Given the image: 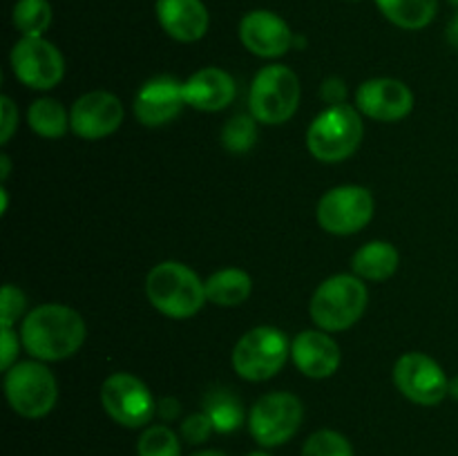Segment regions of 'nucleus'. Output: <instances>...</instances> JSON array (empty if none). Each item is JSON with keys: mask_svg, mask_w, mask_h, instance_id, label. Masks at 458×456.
<instances>
[{"mask_svg": "<svg viewBox=\"0 0 458 456\" xmlns=\"http://www.w3.org/2000/svg\"><path fill=\"white\" fill-rule=\"evenodd\" d=\"M21 340L36 360H65L85 342V322L65 304H40L22 320Z\"/></svg>", "mask_w": 458, "mask_h": 456, "instance_id": "nucleus-1", "label": "nucleus"}, {"mask_svg": "<svg viewBox=\"0 0 458 456\" xmlns=\"http://www.w3.org/2000/svg\"><path fill=\"white\" fill-rule=\"evenodd\" d=\"M146 295L152 307L174 320L192 317L206 300V282L182 262H161L148 273Z\"/></svg>", "mask_w": 458, "mask_h": 456, "instance_id": "nucleus-2", "label": "nucleus"}, {"mask_svg": "<svg viewBox=\"0 0 458 456\" xmlns=\"http://www.w3.org/2000/svg\"><path fill=\"white\" fill-rule=\"evenodd\" d=\"M362 128L360 112L347 106H329L313 119L307 132V146L318 161L338 164L349 159L360 148Z\"/></svg>", "mask_w": 458, "mask_h": 456, "instance_id": "nucleus-3", "label": "nucleus"}, {"mask_svg": "<svg viewBox=\"0 0 458 456\" xmlns=\"http://www.w3.org/2000/svg\"><path fill=\"white\" fill-rule=\"evenodd\" d=\"M365 282L358 275H340L329 277L316 289L311 298V317L322 331H344L356 325L367 308Z\"/></svg>", "mask_w": 458, "mask_h": 456, "instance_id": "nucleus-4", "label": "nucleus"}, {"mask_svg": "<svg viewBox=\"0 0 458 456\" xmlns=\"http://www.w3.org/2000/svg\"><path fill=\"white\" fill-rule=\"evenodd\" d=\"M300 79L291 67L268 65L250 85V116L259 123L280 125L295 114L300 103Z\"/></svg>", "mask_w": 458, "mask_h": 456, "instance_id": "nucleus-5", "label": "nucleus"}, {"mask_svg": "<svg viewBox=\"0 0 458 456\" xmlns=\"http://www.w3.org/2000/svg\"><path fill=\"white\" fill-rule=\"evenodd\" d=\"M289 356L291 344L284 331L276 326H255L246 331L233 349V367L244 380L262 383L273 378L286 365Z\"/></svg>", "mask_w": 458, "mask_h": 456, "instance_id": "nucleus-6", "label": "nucleus"}, {"mask_svg": "<svg viewBox=\"0 0 458 456\" xmlns=\"http://www.w3.org/2000/svg\"><path fill=\"white\" fill-rule=\"evenodd\" d=\"M4 396L22 418H43L56 405L58 384L40 360L16 362L4 376Z\"/></svg>", "mask_w": 458, "mask_h": 456, "instance_id": "nucleus-7", "label": "nucleus"}, {"mask_svg": "<svg viewBox=\"0 0 458 456\" xmlns=\"http://www.w3.org/2000/svg\"><path fill=\"white\" fill-rule=\"evenodd\" d=\"M302 418L304 407L295 393L271 392L250 410V436L262 447H280L298 434Z\"/></svg>", "mask_w": 458, "mask_h": 456, "instance_id": "nucleus-8", "label": "nucleus"}, {"mask_svg": "<svg viewBox=\"0 0 458 456\" xmlns=\"http://www.w3.org/2000/svg\"><path fill=\"white\" fill-rule=\"evenodd\" d=\"M101 405L114 423L123 427H143L155 416L157 405L150 389L141 378L132 374H112L101 387Z\"/></svg>", "mask_w": 458, "mask_h": 456, "instance_id": "nucleus-9", "label": "nucleus"}, {"mask_svg": "<svg viewBox=\"0 0 458 456\" xmlns=\"http://www.w3.org/2000/svg\"><path fill=\"white\" fill-rule=\"evenodd\" d=\"M318 224L331 235H353L374 217V197L362 186L331 188L318 201Z\"/></svg>", "mask_w": 458, "mask_h": 456, "instance_id": "nucleus-10", "label": "nucleus"}, {"mask_svg": "<svg viewBox=\"0 0 458 456\" xmlns=\"http://www.w3.org/2000/svg\"><path fill=\"white\" fill-rule=\"evenodd\" d=\"M12 70L22 85L31 89H52L65 74V61L58 47L43 36H22L12 49Z\"/></svg>", "mask_w": 458, "mask_h": 456, "instance_id": "nucleus-11", "label": "nucleus"}, {"mask_svg": "<svg viewBox=\"0 0 458 456\" xmlns=\"http://www.w3.org/2000/svg\"><path fill=\"white\" fill-rule=\"evenodd\" d=\"M394 383L405 398L416 405L432 407L445 401L450 380L434 358L420 351L403 353L394 367Z\"/></svg>", "mask_w": 458, "mask_h": 456, "instance_id": "nucleus-12", "label": "nucleus"}, {"mask_svg": "<svg viewBox=\"0 0 458 456\" xmlns=\"http://www.w3.org/2000/svg\"><path fill=\"white\" fill-rule=\"evenodd\" d=\"M121 123H123V103L106 89L83 94L72 106L70 128L88 141H97L116 132Z\"/></svg>", "mask_w": 458, "mask_h": 456, "instance_id": "nucleus-13", "label": "nucleus"}, {"mask_svg": "<svg viewBox=\"0 0 458 456\" xmlns=\"http://www.w3.org/2000/svg\"><path fill=\"white\" fill-rule=\"evenodd\" d=\"M295 34L284 18L268 9L249 12L240 22V40L250 54L259 58L284 56L293 47Z\"/></svg>", "mask_w": 458, "mask_h": 456, "instance_id": "nucleus-14", "label": "nucleus"}, {"mask_svg": "<svg viewBox=\"0 0 458 456\" xmlns=\"http://www.w3.org/2000/svg\"><path fill=\"white\" fill-rule=\"evenodd\" d=\"M358 112L376 121H401L414 107V94L398 79H369L356 92Z\"/></svg>", "mask_w": 458, "mask_h": 456, "instance_id": "nucleus-15", "label": "nucleus"}, {"mask_svg": "<svg viewBox=\"0 0 458 456\" xmlns=\"http://www.w3.org/2000/svg\"><path fill=\"white\" fill-rule=\"evenodd\" d=\"M183 106V83L174 80L173 76H157L139 89L134 98V114L148 128H159L179 116Z\"/></svg>", "mask_w": 458, "mask_h": 456, "instance_id": "nucleus-16", "label": "nucleus"}, {"mask_svg": "<svg viewBox=\"0 0 458 456\" xmlns=\"http://www.w3.org/2000/svg\"><path fill=\"white\" fill-rule=\"evenodd\" d=\"M291 358L295 367L309 378H329L338 371L343 353L338 342L327 331H302L291 342Z\"/></svg>", "mask_w": 458, "mask_h": 456, "instance_id": "nucleus-17", "label": "nucleus"}, {"mask_svg": "<svg viewBox=\"0 0 458 456\" xmlns=\"http://www.w3.org/2000/svg\"><path fill=\"white\" fill-rule=\"evenodd\" d=\"M157 21L170 38L195 43L208 31V9L201 0H157Z\"/></svg>", "mask_w": 458, "mask_h": 456, "instance_id": "nucleus-18", "label": "nucleus"}, {"mask_svg": "<svg viewBox=\"0 0 458 456\" xmlns=\"http://www.w3.org/2000/svg\"><path fill=\"white\" fill-rule=\"evenodd\" d=\"M186 106L201 112H219L235 98V80L222 67H204L183 83Z\"/></svg>", "mask_w": 458, "mask_h": 456, "instance_id": "nucleus-19", "label": "nucleus"}, {"mask_svg": "<svg viewBox=\"0 0 458 456\" xmlns=\"http://www.w3.org/2000/svg\"><path fill=\"white\" fill-rule=\"evenodd\" d=\"M398 250L389 241H369L353 253L352 266L358 277L371 282L389 280L398 271Z\"/></svg>", "mask_w": 458, "mask_h": 456, "instance_id": "nucleus-20", "label": "nucleus"}, {"mask_svg": "<svg viewBox=\"0 0 458 456\" xmlns=\"http://www.w3.org/2000/svg\"><path fill=\"white\" fill-rule=\"evenodd\" d=\"M253 291V280L242 268H224L206 280V300L219 307H237Z\"/></svg>", "mask_w": 458, "mask_h": 456, "instance_id": "nucleus-21", "label": "nucleus"}, {"mask_svg": "<svg viewBox=\"0 0 458 456\" xmlns=\"http://www.w3.org/2000/svg\"><path fill=\"white\" fill-rule=\"evenodd\" d=\"M389 22L401 30H423L434 21L438 0H376Z\"/></svg>", "mask_w": 458, "mask_h": 456, "instance_id": "nucleus-22", "label": "nucleus"}, {"mask_svg": "<svg viewBox=\"0 0 458 456\" xmlns=\"http://www.w3.org/2000/svg\"><path fill=\"white\" fill-rule=\"evenodd\" d=\"M30 128L45 139H61L70 128V114L56 98H38L27 112Z\"/></svg>", "mask_w": 458, "mask_h": 456, "instance_id": "nucleus-23", "label": "nucleus"}, {"mask_svg": "<svg viewBox=\"0 0 458 456\" xmlns=\"http://www.w3.org/2000/svg\"><path fill=\"white\" fill-rule=\"evenodd\" d=\"M204 411L213 420L215 432L219 434L235 432L244 423V407H242L240 398L233 396L231 392H224V389H213L206 396Z\"/></svg>", "mask_w": 458, "mask_h": 456, "instance_id": "nucleus-24", "label": "nucleus"}, {"mask_svg": "<svg viewBox=\"0 0 458 456\" xmlns=\"http://www.w3.org/2000/svg\"><path fill=\"white\" fill-rule=\"evenodd\" d=\"M52 4L47 0H18L13 4L12 22L22 36H43L52 25Z\"/></svg>", "mask_w": 458, "mask_h": 456, "instance_id": "nucleus-25", "label": "nucleus"}, {"mask_svg": "<svg viewBox=\"0 0 458 456\" xmlns=\"http://www.w3.org/2000/svg\"><path fill=\"white\" fill-rule=\"evenodd\" d=\"M139 456H182L179 436L168 425H150L137 441Z\"/></svg>", "mask_w": 458, "mask_h": 456, "instance_id": "nucleus-26", "label": "nucleus"}, {"mask_svg": "<svg viewBox=\"0 0 458 456\" xmlns=\"http://www.w3.org/2000/svg\"><path fill=\"white\" fill-rule=\"evenodd\" d=\"M302 456H356L347 436L335 429H318L307 438Z\"/></svg>", "mask_w": 458, "mask_h": 456, "instance_id": "nucleus-27", "label": "nucleus"}, {"mask_svg": "<svg viewBox=\"0 0 458 456\" xmlns=\"http://www.w3.org/2000/svg\"><path fill=\"white\" fill-rule=\"evenodd\" d=\"M258 141V125L253 116H233L222 130V143L228 152H246Z\"/></svg>", "mask_w": 458, "mask_h": 456, "instance_id": "nucleus-28", "label": "nucleus"}, {"mask_svg": "<svg viewBox=\"0 0 458 456\" xmlns=\"http://www.w3.org/2000/svg\"><path fill=\"white\" fill-rule=\"evenodd\" d=\"M27 300L18 286L4 284L3 295H0V325L3 326H13L18 322V317L25 313Z\"/></svg>", "mask_w": 458, "mask_h": 456, "instance_id": "nucleus-29", "label": "nucleus"}, {"mask_svg": "<svg viewBox=\"0 0 458 456\" xmlns=\"http://www.w3.org/2000/svg\"><path fill=\"white\" fill-rule=\"evenodd\" d=\"M213 432V420H210V416L206 414V411H201V414H191L182 423V436L186 438L191 445H199V443L208 441Z\"/></svg>", "mask_w": 458, "mask_h": 456, "instance_id": "nucleus-30", "label": "nucleus"}, {"mask_svg": "<svg viewBox=\"0 0 458 456\" xmlns=\"http://www.w3.org/2000/svg\"><path fill=\"white\" fill-rule=\"evenodd\" d=\"M0 110H3V130H0V143H7L18 128V107L9 97L0 98Z\"/></svg>", "mask_w": 458, "mask_h": 456, "instance_id": "nucleus-31", "label": "nucleus"}, {"mask_svg": "<svg viewBox=\"0 0 458 456\" xmlns=\"http://www.w3.org/2000/svg\"><path fill=\"white\" fill-rule=\"evenodd\" d=\"M18 358V335L13 334V326H3V353H0V367L9 371L16 365Z\"/></svg>", "mask_w": 458, "mask_h": 456, "instance_id": "nucleus-32", "label": "nucleus"}, {"mask_svg": "<svg viewBox=\"0 0 458 456\" xmlns=\"http://www.w3.org/2000/svg\"><path fill=\"white\" fill-rule=\"evenodd\" d=\"M320 97L325 98L329 106H343L344 98H347V85H344L343 79H327L320 88Z\"/></svg>", "mask_w": 458, "mask_h": 456, "instance_id": "nucleus-33", "label": "nucleus"}, {"mask_svg": "<svg viewBox=\"0 0 458 456\" xmlns=\"http://www.w3.org/2000/svg\"><path fill=\"white\" fill-rule=\"evenodd\" d=\"M159 414L164 416L165 420L177 418V414H179V402L174 401V398H164V401L159 402Z\"/></svg>", "mask_w": 458, "mask_h": 456, "instance_id": "nucleus-34", "label": "nucleus"}, {"mask_svg": "<svg viewBox=\"0 0 458 456\" xmlns=\"http://www.w3.org/2000/svg\"><path fill=\"white\" fill-rule=\"evenodd\" d=\"M447 40H450L452 47L458 49V12L454 13V18L450 21V25H447Z\"/></svg>", "mask_w": 458, "mask_h": 456, "instance_id": "nucleus-35", "label": "nucleus"}, {"mask_svg": "<svg viewBox=\"0 0 458 456\" xmlns=\"http://www.w3.org/2000/svg\"><path fill=\"white\" fill-rule=\"evenodd\" d=\"M192 456H228V454H224V452L219 450H204V452H197V454Z\"/></svg>", "mask_w": 458, "mask_h": 456, "instance_id": "nucleus-36", "label": "nucleus"}, {"mask_svg": "<svg viewBox=\"0 0 458 456\" xmlns=\"http://www.w3.org/2000/svg\"><path fill=\"white\" fill-rule=\"evenodd\" d=\"M450 396L456 398V401H458V376H456V378L450 380Z\"/></svg>", "mask_w": 458, "mask_h": 456, "instance_id": "nucleus-37", "label": "nucleus"}, {"mask_svg": "<svg viewBox=\"0 0 458 456\" xmlns=\"http://www.w3.org/2000/svg\"><path fill=\"white\" fill-rule=\"evenodd\" d=\"M0 161H3V179L9 177V156L3 155L0 156Z\"/></svg>", "mask_w": 458, "mask_h": 456, "instance_id": "nucleus-38", "label": "nucleus"}, {"mask_svg": "<svg viewBox=\"0 0 458 456\" xmlns=\"http://www.w3.org/2000/svg\"><path fill=\"white\" fill-rule=\"evenodd\" d=\"M249 456H271V454H268V452H250Z\"/></svg>", "mask_w": 458, "mask_h": 456, "instance_id": "nucleus-39", "label": "nucleus"}, {"mask_svg": "<svg viewBox=\"0 0 458 456\" xmlns=\"http://www.w3.org/2000/svg\"><path fill=\"white\" fill-rule=\"evenodd\" d=\"M450 3H452V4H454V7H458V0H450Z\"/></svg>", "mask_w": 458, "mask_h": 456, "instance_id": "nucleus-40", "label": "nucleus"}, {"mask_svg": "<svg viewBox=\"0 0 458 456\" xmlns=\"http://www.w3.org/2000/svg\"><path fill=\"white\" fill-rule=\"evenodd\" d=\"M349 3H358V0H349Z\"/></svg>", "mask_w": 458, "mask_h": 456, "instance_id": "nucleus-41", "label": "nucleus"}]
</instances>
